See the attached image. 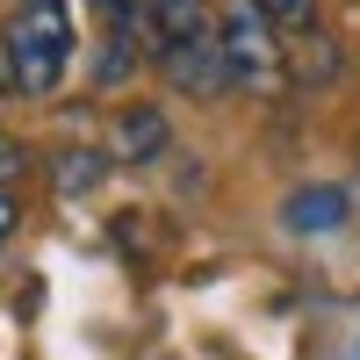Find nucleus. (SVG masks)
<instances>
[{
    "mask_svg": "<svg viewBox=\"0 0 360 360\" xmlns=\"http://www.w3.org/2000/svg\"><path fill=\"white\" fill-rule=\"evenodd\" d=\"M79 29L65 0H15L8 29H0V72H8V94L22 101H51L72 72Z\"/></svg>",
    "mask_w": 360,
    "mask_h": 360,
    "instance_id": "obj_1",
    "label": "nucleus"
},
{
    "mask_svg": "<svg viewBox=\"0 0 360 360\" xmlns=\"http://www.w3.org/2000/svg\"><path fill=\"white\" fill-rule=\"evenodd\" d=\"M217 44H224L231 86H245V94H266V86L288 79V37H274V22H266V15H252V8L217 15Z\"/></svg>",
    "mask_w": 360,
    "mask_h": 360,
    "instance_id": "obj_2",
    "label": "nucleus"
},
{
    "mask_svg": "<svg viewBox=\"0 0 360 360\" xmlns=\"http://www.w3.org/2000/svg\"><path fill=\"white\" fill-rule=\"evenodd\" d=\"M137 37H144V51H152V58H166V51H180V44L217 37V15H209V0H144Z\"/></svg>",
    "mask_w": 360,
    "mask_h": 360,
    "instance_id": "obj_3",
    "label": "nucleus"
},
{
    "mask_svg": "<svg viewBox=\"0 0 360 360\" xmlns=\"http://www.w3.org/2000/svg\"><path fill=\"white\" fill-rule=\"evenodd\" d=\"M173 144V123L152 108V101H123L115 108V130H108V152L123 159V166H152L159 152Z\"/></svg>",
    "mask_w": 360,
    "mask_h": 360,
    "instance_id": "obj_4",
    "label": "nucleus"
},
{
    "mask_svg": "<svg viewBox=\"0 0 360 360\" xmlns=\"http://www.w3.org/2000/svg\"><path fill=\"white\" fill-rule=\"evenodd\" d=\"M152 65H159V72L180 86V94H195V101H209V94H224V86H231V72H224V44H217V37L180 44V51L152 58Z\"/></svg>",
    "mask_w": 360,
    "mask_h": 360,
    "instance_id": "obj_5",
    "label": "nucleus"
},
{
    "mask_svg": "<svg viewBox=\"0 0 360 360\" xmlns=\"http://www.w3.org/2000/svg\"><path fill=\"white\" fill-rule=\"evenodd\" d=\"M281 224L288 231H339L346 224V188H303V195H288Z\"/></svg>",
    "mask_w": 360,
    "mask_h": 360,
    "instance_id": "obj_6",
    "label": "nucleus"
},
{
    "mask_svg": "<svg viewBox=\"0 0 360 360\" xmlns=\"http://www.w3.org/2000/svg\"><path fill=\"white\" fill-rule=\"evenodd\" d=\"M58 180H65L72 195L94 188V180H101V159H94V152H65V159H58Z\"/></svg>",
    "mask_w": 360,
    "mask_h": 360,
    "instance_id": "obj_7",
    "label": "nucleus"
},
{
    "mask_svg": "<svg viewBox=\"0 0 360 360\" xmlns=\"http://www.w3.org/2000/svg\"><path fill=\"white\" fill-rule=\"evenodd\" d=\"M245 8H252V15H266V22L281 29V22H310L317 0H245Z\"/></svg>",
    "mask_w": 360,
    "mask_h": 360,
    "instance_id": "obj_8",
    "label": "nucleus"
},
{
    "mask_svg": "<svg viewBox=\"0 0 360 360\" xmlns=\"http://www.w3.org/2000/svg\"><path fill=\"white\" fill-rule=\"evenodd\" d=\"M15 224H22V202H15L8 188H0V245H8V238H15Z\"/></svg>",
    "mask_w": 360,
    "mask_h": 360,
    "instance_id": "obj_9",
    "label": "nucleus"
},
{
    "mask_svg": "<svg viewBox=\"0 0 360 360\" xmlns=\"http://www.w3.org/2000/svg\"><path fill=\"white\" fill-rule=\"evenodd\" d=\"M0 152H8V137H0Z\"/></svg>",
    "mask_w": 360,
    "mask_h": 360,
    "instance_id": "obj_10",
    "label": "nucleus"
},
{
    "mask_svg": "<svg viewBox=\"0 0 360 360\" xmlns=\"http://www.w3.org/2000/svg\"><path fill=\"white\" fill-rule=\"evenodd\" d=\"M0 79H8V72H0Z\"/></svg>",
    "mask_w": 360,
    "mask_h": 360,
    "instance_id": "obj_11",
    "label": "nucleus"
}]
</instances>
